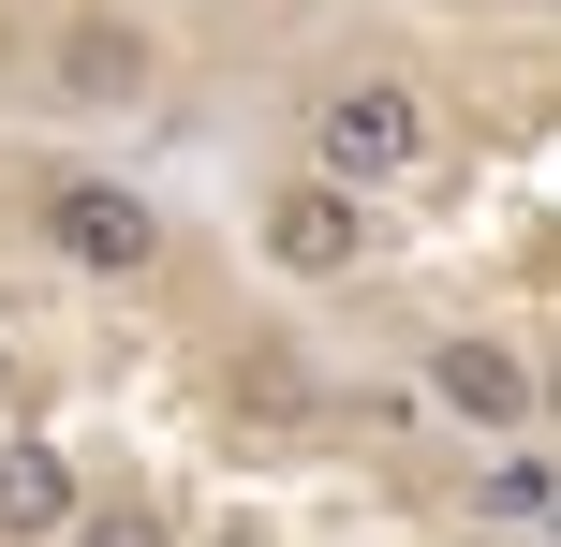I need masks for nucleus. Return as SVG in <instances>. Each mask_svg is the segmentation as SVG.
<instances>
[{
  "label": "nucleus",
  "instance_id": "obj_1",
  "mask_svg": "<svg viewBox=\"0 0 561 547\" xmlns=\"http://www.w3.org/2000/svg\"><path fill=\"white\" fill-rule=\"evenodd\" d=\"M444 163V104H428L414 75H325L310 89V178H340V193H399V178Z\"/></svg>",
  "mask_w": 561,
  "mask_h": 547
},
{
  "label": "nucleus",
  "instance_id": "obj_2",
  "mask_svg": "<svg viewBox=\"0 0 561 547\" xmlns=\"http://www.w3.org/2000/svg\"><path fill=\"white\" fill-rule=\"evenodd\" d=\"M30 237H45L59 266H89V282H148V266H163V207H148L134 178H45V193H30Z\"/></svg>",
  "mask_w": 561,
  "mask_h": 547
},
{
  "label": "nucleus",
  "instance_id": "obj_3",
  "mask_svg": "<svg viewBox=\"0 0 561 547\" xmlns=\"http://www.w3.org/2000/svg\"><path fill=\"white\" fill-rule=\"evenodd\" d=\"M252 237H266L280 282H355V266H369V193H340V178H280Z\"/></svg>",
  "mask_w": 561,
  "mask_h": 547
},
{
  "label": "nucleus",
  "instance_id": "obj_4",
  "mask_svg": "<svg viewBox=\"0 0 561 547\" xmlns=\"http://www.w3.org/2000/svg\"><path fill=\"white\" fill-rule=\"evenodd\" d=\"M428 400H444L458 430H517V414H533V371H517L503 341H428Z\"/></svg>",
  "mask_w": 561,
  "mask_h": 547
},
{
  "label": "nucleus",
  "instance_id": "obj_5",
  "mask_svg": "<svg viewBox=\"0 0 561 547\" xmlns=\"http://www.w3.org/2000/svg\"><path fill=\"white\" fill-rule=\"evenodd\" d=\"M59 89H75V104H134V89H148V30L89 0V15L59 30Z\"/></svg>",
  "mask_w": 561,
  "mask_h": 547
},
{
  "label": "nucleus",
  "instance_id": "obj_6",
  "mask_svg": "<svg viewBox=\"0 0 561 547\" xmlns=\"http://www.w3.org/2000/svg\"><path fill=\"white\" fill-rule=\"evenodd\" d=\"M45 533H75V459L59 444H0V547H45Z\"/></svg>",
  "mask_w": 561,
  "mask_h": 547
},
{
  "label": "nucleus",
  "instance_id": "obj_7",
  "mask_svg": "<svg viewBox=\"0 0 561 547\" xmlns=\"http://www.w3.org/2000/svg\"><path fill=\"white\" fill-rule=\"evenodd\" d=\"M75 547H178L148 503H75Z\"/></svg>",
  "mask_w": 561,
  "mask_h": 547
},
{
  "label": "nucleus",
  "instance_id": "obj_8",
  "mask_svg": "<svg viewBox=\"0 0 561 547\" xmlns=\"http://www.w3.org/2000/svg\"><path fill=\"white\" fill-rule=\"evenodd\" d=\"M488 503H503V518H547L561 474H547V459H503V474H488Z\"/></svg>",
  "mask_w": 561,
  "mask_h": 547
},
{
  "label": "nucleus",
  "instance_id": "obj_9",
  "mask_svg": "<svg viewBox=\"0 0 561 547\" xmlns=\"http://www.w3.org/2000/svg\"><path fill=\"white\" fill-rule=\"evenodd\" d=\"M533 400H547V414H561V355H547V371H533Z\"/></svg>",
  "mask_w": 561,
  "mask_h": 547
},
{
  "label": "nucleus",
  "instance_id": "obj_10",
  "mask_svg": "<svg viewBox=\"0 0 561 547\" xmlns=\"http://www.w3.org/2000/svg\"><path fill=\"white\" fill-rule=\"evenodd\" d=\"M207 547H280V533H207Z\"/></svg>",
  "mask_w": 561,
  "mask_h": 547
},
{
  "label": "nucleus",
  "instance_id": "obj_11",
  "mask_svg": "<svg viewBox=\"0 0 561 547\" xmlns=\"http://www.w3.org/2000/svg\"><path fill=\"white\" fill-rule=\"evenodd\" d=\"M0 385H15V355H0Z\"/></svg>",
  "mask_w": 561,
  "mask_h": 547
}]
</instances>
